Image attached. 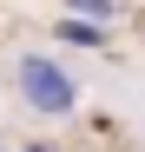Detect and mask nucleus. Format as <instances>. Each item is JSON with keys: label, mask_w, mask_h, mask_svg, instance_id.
I'll return each mask as SVG.
<instances>
[{"label": "nucleus", "mask_w": 145, "mask_h": 152, "mask_svg": "<svg viewBox=\"0 0 145 152\" xmlns=\"http://www.w3.org/2000/svg\"><path fill=\"white\" fill-rule=\"evenodd\" d=\"M27 152H46V145H27Z\"/></svg>", "instance_id": "7ed1b4c3"}, {"label": "nucleus", "mask_w": 145, "mask_h": 152, "mask_svg": "<svg viewBox=\"0 0 145 152\" xmlns=\"http://www.w3.org/2000/svg\"><path fill=\"white\" fill-rule=\"evenodd\" d=\"M13 93L27 99V113H40V119H72V106H79V80H72L53 53H20Z\"/></svg>", "instance_id": "f257e3e1"}, {"label": "nucleus", "mask_w": 145, "mask_h": 152, "mask_svg": "<svg viewBox=\"0 0 145 152\" xmlns=\"http://www.w3.org/2000/svg\"><path fill=\"white\" fill-rule=\"evenodd\" d=\"M66 7H79V13H92V20H106V13H112V0H66Z\"/></svg>", "instance_id": "f03ea898"}]
</instances>
